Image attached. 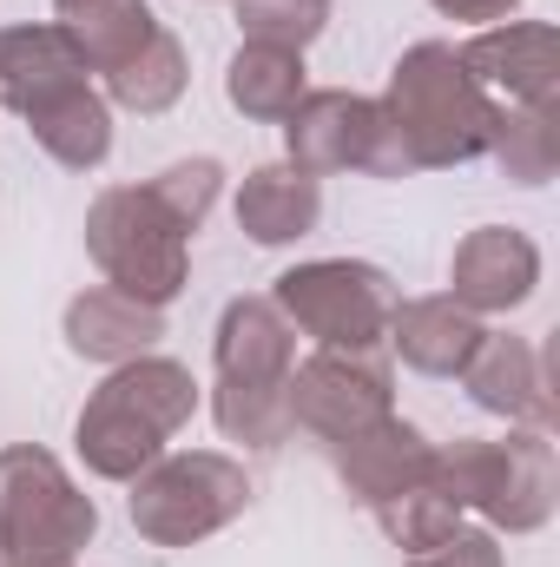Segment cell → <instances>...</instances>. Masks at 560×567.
<instances>
[{
	"mask_svg": "<svg viewBox=\"0 0 560 567\" xmlns=\"http://www.w3.org/2000/svg\"><path fill=\"white\" fill-rule=\"evenodd\" d=\"M185 80H191V66H185V47H178V40L158 27L139 53L126 60V66H113V73H106V93H113L126 113H165V106H178Z\"/></svg>",
	"mask_w": 560,
	"mask_h": 567,
	"instance_id": "cell-21",
	"label": "cell"
},
{
	"mask_svg": "<svg viewBox=\"0 0 560 567\" xmlns=\"http://www.w3.org/2000/svg\"><path fill=\"white\" fill-rule=\"evenodd\" d=\"M323 218V185L310 172H297L290 158L283 165H258L245 185H238V225L251 245H297L310 238Z\"/></svg>",
	"mask_w": 560,
	"mask_h": 567,
	"instance_id": "cell-18",
	"label": "cell"
},
{
	"mask_svg": "<svg viewBox=\"0 0 560 567\" xmlns=\"http://www.w3.org/2000/svg\"><path fill=\"white\" fill-rule=\"evenodd\" d=\"M145 192L165 205V218H172V225L198 231V225H205V212H211V205H218V192H225V165H218V158H178V165H165L158 178H145Z\"/></svg>",
	"mask_w": 560,
	"mask_h": 567,
	"instance_id": "cell-26",
	"label": "cell"
},
{
	"mask_svg": "<svg viewBox=\"0 0 560 567\" xmlns=\"http://www.w3.org/2000/svg\"><path fill=\"white\" fill-rule=\"evenodd\" d=\"M225 100L245 113V120H265L283 126L303 100V53H283V47H238L231 66H225Z\"/></svg>",
	"mask_w": 560,
	"mask_h": 567,
	"instance_id": "cell-20",
	"label": "cell"
},
{
	"mask_svg": "<svg viewBox=\"0 0 560 567\" xmlns=\"http://www.w3.org/2000/svg\"><path fill=\"white\" fill-rule=\"evenodd\" d=\"M86 7H93V0H53V13H60V27H73V20H80Z\"/></svg>",
	"mask_w": 560,
	"mask_h": 567,
	"instance_id": "cell-29",
	"label": "cell"
},
{
	"mask_svg": "<svg viewBox=\"0 0 560 567\" xmlns=\"http://www.w3.org/2000/svg\"><path fill=\"white\" fill-rule=\"evenodd\" d=\"M271 303L283 310L290 330L317 337L323 350H383L403 290L390 284V271L363 258H317V265L283 271Z\"/></svg>",
	"mask_w": 560,
	"mask_h": 567,
	"instance_id": "cell-8",
	"label": "cell"
},
{
	"mask_svg": "<svg viewBox=\"0 0 560 567\" xmlns=\"http://www.w3.org/2000/svg\"><path fill=\"white\" fill-rule=\"evenodd\" d=\"M435 13H448V20H475V27H488V20H508L521 0H428Z\"/></svg>",
	"mask_w": 560,
	"mask_h": 567,
	"instance_id": "cell-28",
	"label": "cell"
},
{
	"mask_svg": "<svg viewBox=\"0 0 560 567\" xmlns=\"http://www.w3.org/2000/svg\"><path fill=\"white\" fill-rule=\"evenodd\" d=\"M283 145H290V165L323 178V172H370V178H409V152L396 140L383 100H363V93H343V86H323V93H303L297 113L283 120Z\"/></svg>",
	"mask_w": 560,
	"mask_h": 567,
	"instance_id": "cell-9",
	"label": "cell"
},
{
	"mask_svg": "<svg viewBox=\"0 0 560 567\" xmlns=\"http://www.w3.org/2000/svg\"><path fill=\"white\" fill-rule=\"evenodd\" d=\"M86 251H93V265L106 271L113 290L139 297L152 310H165L185 290V271H191V231L172 225L165 205L145 185H113V192L93 198Z\"/></svg>",
	"mask_w": 560,
	"mask_h": 567,
	"instance_id": "cell-5",
	"label": "cell"
},
{
	"mask_svg": "<svg viewBox=\"0 0 560 567\" xmlns=\"http://www.w3.org/2000/svg\"><path fill=\"white\" fill-rule=\"evenodd\" d=\"M191 410H198V383H191L185 363L133 357L80 410V423H73L80 462L106 482H133L139 468H152L165 455V442L191 423Z\"/></svg>",
	"mask_w": 560,
	"mask_h": 567,
	"instance_id": "cell-2",
	"label": "cell"
},
{
	"mask_svg": "<svg viewBox=\"0 0 560 567\" xmlns=\"http://www.w3.org/2000/svg\"><path fill=\"white\" fill-rule=\"evenodd\" d=\"M383 113H390L403 152H409V165L435 172V165H468V158L488 152L501 100L481 93V80L462 66V53L448 40H422L396 60Z\"/></svg>",
	"mask_w": 560,
	"mask_h": 567,
	"instance_id": "cell-1",
	"label": "cell"
},
{
	"mask_svg": "<svg viewBox=\"0 0 560 567\" xmlns=\"http://www.w3.org/2000/svg\"><path fill=\"white\" fill-rule=\"evenodd\" d=\"M66 86H86V53L73 27L40 20V27H7L0 33V100L27 120L33 106L60 100Z\"/></svg>",
	"mask_w": 560,
	"mask_h": 567,
	"instance_id": "cell-15",
	"label": "cell"
},
{
	"mask_svg": "<svg viewBox=\"0 0 560 567\" xmlns=\"http://www.w3.org/2000/svg\"><path fill=\"white\" fill-rule=\"evenodd\" d=\"M390 357L383 350H317L310 363L290 370L283 383V410H290V435H317L323 449L363 435L370 423L390 416Z\"/></svg>",
	"mask_w": 560,
	"mask_h": 567,
	"instance_id": "cell-10",
	"label": "cell"
},
{
	"mask_svg": "<svg viewBox=\"0 0 560 567\" xmlns=\"http://www.w3.org/2000/svg\"><path fill=\"white\" fill-rule=\"evenodd\" d=\"M409 567H508V561H501V542H495L488 528H455V535H442L435 548L409 555Z\"/></svg>",
	"mask_w": 560,
	"mask_h": 567,
	"instance_id": "cell-27",
	"label": "cell"
},
{
	"mask_svg": "<svg viewBox=\"0 0 560 567\" xmlns=\"http://www.w3.org/2000/svg\"><path fill=\"white\" fill-rule=\"evenodd\" d=\"M218 396L211 416L231 442L245 449H278L290 435V410H283V383L297 370V330L283 323L271 297H231L218 317Z\"/></svg>",
	"mask_w": 560,
	"mask_h": 567,
	"instance_id": "cell-3",
	"label": "cell"
},
{
	"mask_svg": "<svg viewBox=\"0 0 560 567\" xmlns=\"http://www.w3.org/2000/svg\"><path fill=\"white\" fill-rule=\"evenodd\" d=\"M158 337H165V310H152V303L113 290V284L80 290V297L66 303V350L86 357V363H113V370H120V363L145 357Z\"/></svg>",
	"mask_w": 560,
	"mask_h": 567,
	"instance_id": "cell-16",
	"label": "cell"
},
{
	"mask_svg": "<svg viewBox=\"0 0 560 567\" xmlns=\"http://www.w3.org/2000/svg\"><path fill=\"white\" fill-rule=\"evenodd\" d=\"M330 20V0H238V27L251 47H283L303 53Z\"/></svg>",
	"mask_w": 560,
	"mask_h": 567,
	"instance_id": "cell-25",
	"label": "cell"
},
{
	"mask_svg": "<svg viewBox=\"0 0 560 567\" xmlns=\"http://www.w3.org/2000/svg\"><path fill=\"white\" fill-rule=\"evenodd\" d=\"M330 462H336L343 488H350L363 508H383V502L409 495L422 482H435V442H428L416 423H403V416H383V423H370L363 435L336 442Z\"/></svg>",
	"mask_w": 560,
	"mask_h": 567,
	"instance_id": "cell-14",
	"label": "cell"
},
{
	"mask_svg": "<svg viewBox=\"0 0 560 567\" xmlns=\"http://www.w3.org/2000/svg\"><path fill=\"white\" fill-rule=\"evenodd\" d=\"M0 567H7V548H0Z\"/></svg>",
	"mask_w": 560,
	"mask_h": 567,
	"instance_id": "cell-31",
	"label": "cell"
},
{
	"mask_svg": "<svg viewBox=\"0 0 560 567\" xmlns=\"http://www.w3.org/2000/svg\"><path fill=\"white\" fill-rule=\"evenodd\" d=\"M100 528V508L93 495L73 488V475L20 442V449H0V548L7 561H73Z\"/></svg>",
	"mask_w": 560,
	"mask_h": 567,
	"instance_id": "cell-7",
	"label": "cell"
},
{
	"mask_svg": "<svg viewBox=\"0 0 560 567\" xmlns=\"http://www.w3.org/2000/svg\"><path fill=\"white\" fill-rule=\"evenodd\" d=\"M481 317L475 310H462L455 297H409V303H396V317H390V350L422 370V377H462L468 370V357L481 350Z\"/></svg>",
	"mask_w": 560,
	"mask_h": 567,
	"instance_id": "cell-17",
	"label": "cell"
},
{
	"mask_svg": "<svg viewBox=\"0 0 560 567\" xmlns=\"http://www.w3.org/2000/svg\"><path fill=\"white\" fill-rule=\"evenodd\" d=\"M435 488L455 508H475L508 535H535V528H548V515L560 502L554 442L541 429H515L508 442L455 435L448 449H435Z\"/></svg>",
	"mask_w": 560,
	"mask_h": 567,
	"instance_id": "cell-4",
	"label": "cell"
},
{
	"mask_svg": "<svg viewBox=\"0 0 560 567\" xmlns=\"http://www.w3.org/2000/svg\"><path fill=\"white\" fill-rule=\"evenodd\" d=\"M27 126H33V140L46 145L66 172H93V165L113 152V106H106L93 86H66L60 100L33 106Z\"/></svg>",
	"mask_w": 560,
	"mask_h": 567,
	"instance_id": "cell-19",
	"label": "cell"
},
{
	"mask_svg": "<svg viewBox=\"0 0 560 567\" xmlns=\"http://www.w3.org/2000/svg\"><path fill=\"white\" fill-rule=\"evenodd\" d=\"M462 66L481 80V93H508V106H554L560 80V33L548 20H508L455 47Z\"/></svg>",
	"mask_w": 560,
	"mask_h": 567,
	"instance_id": "cell-12",
	"label": "cell"
},
{
	"mask_svg": "<svg viewBox=\"0 0 560 567\" xmlns=\"http://www.w3.org/2000/svg\"><path fill=\"white\" fill-rule=\"evenodd\" d=\"M370 515H376V522H383V535H390L396 548H409V555L435 548L442 535H455V528H462V508H455L435 482H422V488L396 495V502H383V508H370Z\"/></svg>",
	"mask_w": 560,
	"mask_h": 567,
	"instance_id": "cell-24",
	"label": "cell"
},
{
	"mask_svg": "<svg viewBox=\"0 0 560 567\" xmlns=\"http://www.w3.org/2000/svg\"><path fill=\"white\" fill-rule=\"evenodd\" d=\"M152 33H158V13H152L145 0H93V7L73 20V40H80L86 66H100V73L126 66Z\"/></svg>",
	"mask_w": 560,
	"mask_h": 567,
	"instance_id": "cell-22",
	"label": "cell"
},
{
	"mask_svg": "<svg viewBox=\"0 0 560 567\" xmlns=\"http://www.w3.org/2000/svg\"><path fill=\"white\" fill-rule=\"evenodd\" d=\"M468 396L488 410V416H508L521 429H541L554 435V357L528 337H481V350L468 357L462 370Z\"/></svg>",
	"mask_w": 560,
	"mask_h": 567,
	"instance_id": "cell-11",
	"label": "cell"
},
{
	"mask_svg": "<svg viewBox=\"0 0 560 567\" xmlns=\"http://www.w3.org/2000/svg\"><path fill=\"white\" fill-rule=\"evenodd\" d=\"M535 284H541V251H535V238L515 231V225H481V231H468V238L455 245V258H448V297H455L462 310H475V317L528 303Z\"/></svg>",
	"mask_w": 560,
	"mask_h": 567,
	"instance_id": "cell-13",
	"label": "cell"
},
{
	"mask_svg": "<svg viewBox=\"0 0 560 567\" xmlns=\"http://www.w3.org/2000/svg\"><path fill=\"white\" fill-rule=\"evenodd\" d=\"M245 508H251V475L218 449L158 455L133 475V528L158 548H191L225 522H238Z\"/></svg>",
	"mask_w": 560,
	"mask_h": 567,
	"instance_id": "cell-6",
	"label": "cell"
},
{
	"mask_svg": "<svg viewBox=\"0 0 560 567\" xmlns=\"http://www.w3.org/2000/svg\"><path fill=\"white\" fill-rule=\"evenodd\" d=\"M7 567H73V561H7Z\"/></svg>",
	"mask_w": 560,
	"mask_h": 567,
	"instance_id": "cell-30",
	"label": "cell"
},
{
	"mask_svg": "<svg viewBox=\"0 0 560 567\" xmlns=\"http://www.w3.org/2000/svg\"><path fill=\"white\" fill-rule=\"evenodd\" d=\"M488 152L508 165L515 185H548L554 178V106H501Z\"/></svg>",
	"mask_w": 560,
	"mask_h": 567,
	"instance_id": "cell-23",
	"label": "cell"
}]
</instances>
